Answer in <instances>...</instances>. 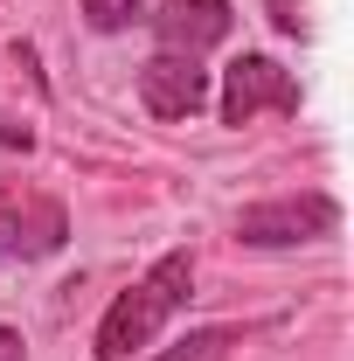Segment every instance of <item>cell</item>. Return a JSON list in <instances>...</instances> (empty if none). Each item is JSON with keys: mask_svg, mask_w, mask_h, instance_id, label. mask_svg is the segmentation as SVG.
<instances>
[{"mask_svg": "<svg viewBox=\"0 0 354 361\" xmlns=\"http://www.w3.org/2000/svg\"><path fill=\"white\" fill-rule=\"evenodd\" d=\"M334 229H341L334 195H285V202H257L236 216V236L250 250H299V243H319Z\"/></svg>", "mask_w": 354, "mask_h": 361, "instance_id": "7a4b0ae2", "label": "cell"}, {"mask_svg": "<svg viewBox=\"0 0 354 361\" xmlns=\"http://www.w3.org/2000/svg\"><path fill=\"white\" fill-rule=\"evenodd\" d=\"M257 111H299V77L271 56H236L222 70V126H250Z\"/></svg>", "mask_w": 354, "mask_h": 361, "instance_id": "3957f363", "label": "cell"}, {"mask_svg": "<svg viewBox=\"0 0 354 361\" xmlns=\"http://www.w3.org/2000/svg\"><path fill=\"white\" fill-rule=\"evenodd\" d=\"M63 209L49 202V195H14V188H0V264H28V257H49V250H63Z\"/></svg>", "mask_w": 354, "mask_h": 361, "instance_id": "277c9868", "label": "cell"}, {"mask_svg": "<svg viewBox=\"0 0 354 361\" xmlns=\"http://www.w3.org/2000/svg\"><path fill=\"white\" fill-rule=\"evenodd\" d=\"M146 28L160 35L167 56H202L229 35V0H153Z\"/></svg>", "mask_w": 354, "mask_h": 361, "instance_id": "8992f818", "label": "cell"}, {"mask_svg": "<svg viewBox=\"0 0 354 361\" xmlns=\"http://www.w3.org/2000/svg\"><path fill=\"white\" fill-rule=\"evenodd\" d=\"M264 7H271V28H278V35H312L306 0H264Z\"/></svg>", "mask_w": 354, "mask_h": 361, "instance_id": "9c48e42d", "label": "cell"}, {"mask_svg": "<svg viewBox=\"0 0 354 361\" xmlns=\"http://www.w3.org/2000/svg\"><path fill=\"white\" fill-rule=\"evenodd\" d=\"M229 348H236V334H229V326H202V334H188L181 348H167L160 361H222Z\"/></svg>", "mask_w": 354, "mask_h": 361, "instance_id": "ba28073f", "label": "cell"}, {"mask_svg": "<svg viewBox=\"0 0 354 361\" xmlns=\"http://www.w3.org/2000/svg\"><path fill=\"white\" fill-rule=\"evenodd\" d=\"M28 355V348H21V334H14V326H0V361H21Z\"/></svg>", "mask_w": 354, "mask_h": 361, "instance_id": "30bf717a", "label": "cell"}, {"mask_svg": "<svg viewBox=\"0 0 354 361\" xmlns=\"http://www.w3.org/2000/svg\"><path fill=\"white\" fill-rule=\"evenodd\" d=\"M188 292H195V257H188V250H167V257L146 271L133 292L111 299V313L97 319V361L139 355V348H146V341H153L181 306H188Z\"/></svg>", "mask_w": 354, "mask_h": 361, "instance_id": "6da1fadb", "label": "cell"}, {"mask_svg": "<svg viewBox=\"0 0 354 361\" xmlns=\"http://www.w3.org/2000/svg\"><path fill=\"white\" fill-rule=\"evenodd\" d=\"M146 14H153V0H84V21L97 35H118V28H133Z\"/></svg>", "mask_w": 354, "mask_h": 361, "instance_id": "52a82bcc", "label": "cell"}, {"mask_svg": "<svg viewBox=\"0 0 354 361\" xmlns=\"http://www.w3.org/2000/svg\"><path fill=\"white\" fill-rule=\"evenodd\" d=\"M139 104L153 111V118H195L202 104H209V70L195 63V56H146L139 63Z\"/></svg>", "mask_w": 354, "mask_h": 361, "instance_id": "5b68a950", "label": "cell"}]
</instances>
